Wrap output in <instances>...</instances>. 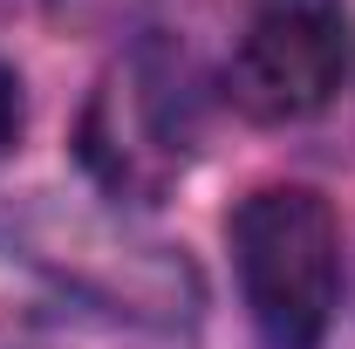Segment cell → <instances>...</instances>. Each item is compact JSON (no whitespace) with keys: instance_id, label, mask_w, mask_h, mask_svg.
<instances>
[{"instance_id":"obj_2","label":"cell","mask_w":355,"mask_h":349,"mask_svg":"<svg viewBox=\"0 0 355 349\" xmlns=\"http://www.w3.org/2000/svg\"><path fill=\"white\" fill-rule=\"evenodd\" d=\"M14 233L35 247V261L55 274V288L96 315H116V322L157 329V336H184L205 315V274L191 267V254L144 233L110 199L83 206V199L42 192L14 219Z\"/></svg>"},{"instance_id":"obj_1","label":"cell","mask_w":355,"mask_h":349,"mask_svg":"<svg viewBox=\"0 0 355 349\" xmlns=\"http://www.w3.org/2000/svg\"><path fill=\"white\" fill-rule=\"evenodd\" d=\"M205 137V83L178 35H137L76 117V165L110 206H157Z\"/></svg>"},{"instance_id":"obj_6","label":"cell","mask_w":355,"mask_h":349,"mask_svg":"<svg viewBox=\"0 0 355 349\" xmlns=\"http://www.w3.org/2000/svg\"><path fill=\"white\" fill-rule=\"evenodd\" d=\"M21 124H28V103H21V76L0 62V165L14 158V144H21Z\"/></svg>"},{"instance_id":"obj_3","label":"cell","mask_w":355,"mask_h":349,"mask_svg":"<svg viewBox=\"0 0 355 349\" xmlns=\"http://www.w3.org/2000/svg\"><path fill=\"white\" fill-rule=\"evenodd\" d=\"M260 349H321L342 302V226L314 185H260L225 219Z\"/></svg>"},{"instance_id":"obj_4","label":"cell","mask_w":355,"mask_h":349,"mask_svg":"<svg viewBox=\"0 0 355 349\" xmlns=\"http://www.w3.org/2000/svg\"><path fill=\"white\" fill-rule=\"evenodd\" d=\"M355 76V14L349 0H246L225 96L253 124H301L328 110Z\"/></svg>"},{"instance_id":"obj_5","label":"cell","mask_w":355,"mask_h":349,"mask_svg":"<svg viewBox=\"0 0 355 349\" xmlns=\"http://www.w3.org/2000/svg\"><path fill=\"white\" fill-rule=\"evenodd\" d=\"M62 308L69 295L35 261V247L14 226H0V349H55Z\"/></svg>"}]
</instances>
